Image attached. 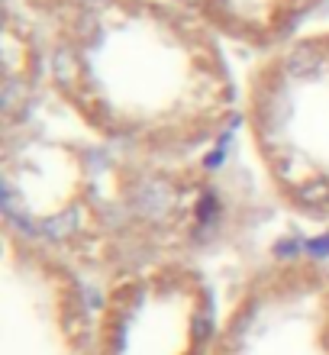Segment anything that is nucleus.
Instances as JSON below:
<instances>
[{"label":"nucleus","mask_w":329,"mask_h":355,"mask_svg":"<svg viewBox=\"0 0 329 355\" xmlns=\"http://www.w3.org/2000/svg\"><path fill=\"white\" fill-rule=\"evenodd\" d=\"M207 355H329V262L307 252L258 262L223 304Z\"/></svg>","instance_id":"5"},{"label":"nucleus","mask_w":329,"mask_h":355,"mask_svg":"<svg viewBox=\"0 0 329 355\" xmlns=\"http://www.w3.org/2000/svg\"><path fill=\"white\" fill-rule=\"evenodd\" d=\"M242 132L274 204L329 223V26L258 52L242 78Z\"/></svg>","instance_id":"3"},{"label":"nucleus","mask_w":329,"mask_h":355,"mask_svg":"<svg viewBox=\"0 0 329 355\" xmlns=\"http://www.w3.org/2000/svg\"><path fill=\"white\" fill-rule=\"evenodd\" d=\"M223 307L207 268L171 259L97 284V355H207Z\"/></svg>","instance_id":"4"},{"label":"nucleus","mask_w":329,"mask_h":355,"mask_svg":"<svg viewBox=\"0 0 329 355\" xmlns=\"http://www.w3.org/2000/svg\"><path fill=\"white\" fill-rule=\"evenodd\" d=\"M3 223L97 284L226 243L233 191L207 159H152L87 136L46 94L3 130Z\"/></svg>","instance_id":"1"},{"label":"nucleus","mask_w":329,"mask_h":355,"mask_svg":"<svg viewBox=\"0 0 329 355\" xmlns=\"http://www.w3.org/2000/svg\"><path fill=\"white\" fill-rule=\"evenodd\" d=\"M39 39L46 101L107 146L207 159L242 126L223 36L175 0H78Z\"/></svg>","instance_id":"2"},{"label":"nucleus","mask_w":329,"mask_h":355,"mask_svg":"<svg viewBox=\"0 0 329 355\" xmlns=\"http://www.w3.org/2000/svg\"><path fill=\"white\" fill-rule=\"evenodd\" d=\"M0 355H97L85 278L10 223L0 249Z\"/></svg>","instance_id":"6"}]
</instances>
